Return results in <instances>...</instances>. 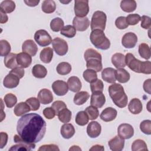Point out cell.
Returning a JSON list of instances; mask_svg holds the SVG:
<instances>
[{
  "label": "cell",
  "instance_id": "30",
  "mask_svg": "<svg viewBox=\"0 0 151 151\" xmlns=\"http://www.w3.org/2000/svg\"><path fill=\"white\" fill-rule=\"evenodd\" d=\"M30 110V107L26 102H20L14 107V113L17 116H21Z\"/></svg>",
  "mask_w": 151,
  "mask_h": 151
},
{
  "label": "cell",
  "instance_id": "40",
  "mask_svg": "<svg viewBox=\"0 0 151 151\" xmlns=\"http://www.w3.org/2000/svg\"><path fill=\"white\" fill-rule=\"evenodd\" d=\"M139 55L145 60H149L150 58V48L148 44L142 43L139 46L138 50Z\"/></svg>",
  "mask_w": 151,
  "mask_h": 151
},
{
  "label": "cell",
  "instance_id": "47",
  "mask_svg": "<svg viewBox=\"0 0 151 151\" xmlns=\"http://www.w3.org/2000/svg\"><path fill=\"white\" fill-rule=\"evenodd\" d=\"M90 88L91 93L97 91L103 92L104 88L103 81L100 79H97L96 80L90 83Z\"/></svg>",
  "mask_w": 151,
  "mask_h": 151
},
{
  "label": "cell",
  "instance_id": "27",
  "mask_svg": "<svg viewBox=\"0 0 151 151\" xmlns=\"http://www.w3.org/2000/svg\"><path fill=\"white\" fill-rule=\"evenodd\" d=\"M60 133L63 138L68 139L74 136L75 129L73 124L70 123H65L61 126Z\"/></svg>",
  "mask_w": 151,
  "mask_h": 151
},
{
  "label": "cell",
  "instance_id": "55",
  "mask_svg": "<svg viewBox=\"0 0 151 151\" xmlns=\"http://www.w3.org/2000/svg\"><path fill=\"white\" fill-rule=\"evenodd\" d=\"M42 113H43L44 117L45 118H47V119H52L56 115L55 111L51 107H46L45 109H44Z\"/></svg>",
  "mask_w": 151,
  "mask_h": 151
},
{
  "label": "cell",
  "instance_id": "60",
  "mask_svg": "<svg viewBox=\"0 0 151 151\" xmlns=\"http://www.w3.org/2000/svg\"><path fill=\"white\" fill-rule=\"evenodd\" d=\"M0 15H1V19H0V23L1 24H4L6 23L8 20V17L6 13H5L3 11L0 9Z\"/></svg>",
  "mask_w": 151,
  "mask_h": 151
},
{
  "label": "cell",
  "instance_id": "11",
  "mask_svg": "<svg viewBox=\"0 0 151 151\" xmlns=\"http://www.w3.org/2000/svg\"><path fill=\"white\" fill-rule=\"evenodd\" d=\"M118 136L123 139H130L134 134V129L132 125L127 123H123L117 128Z\"/></svg>",
  "mask_w": 151,
  "mask_h": 151
},
{
  "label": "cell",
  "instance_id": "19",
  "mask_svg": "<svg viewBox=\"0 0 151 151\" xmlns=\"http://www.w3.org/2000/svg\"><path fill=\"white\" fill-rule=\"evenodd\" d=\"M19 78L14 74L9 73L4 79L3 84L8 88H14L18 86L19 83Z\"/></svg>",
  "mask_w": 151,
  "mask_h": 151
},
{
  "label": "cell",
  "instance_id": "14",
  "mask_svg": "<svg viewBox=\"0 0 151 151\" xmlns=\"http://www.w3.org/2000/svg\"><path fill=\"white\" fill-rule=\"evenodd\" d=\"M52 88L54 93L59 96H64L68 91L67 84L63 80L55 81L52 84Z\"/></svg>",
  "mask_w": 151,
  "mask_h": 151
},
{
  "label": "cell",
  "instance_id": "45",
  "mask_svg": "<svg viewBox=\"0 0 151 151\" xmlns=\"http://www.w3.org/2000/svg\"><path fill=\"white\" fill-rule=\"evenodd\" d=\"M4 102L8 108H11L15 105L17 102V97L12 94V93H8L4 96Z\"/></svg>",
  "mask_w": 151,
  "mask_h": 151
},
{
  "label": "cell",
  "instance_id": "9",
  "mask_svg": "<svg viewBox=\"0 0 151 151\" xmlns=\"http://www.w3.org/2000/svg\"><path fill=\"white\" fill-rule=\"evenodd\" d=\"M74 9L76 17H85L89 12L88 1L76 0L74 1Z\"/></svg>",
  "mask_w": 151,
  "mask_h": 151
},
{
  "label": "cell",
  "instance_id": "63",
  "mask_svg": "<svg viewBox=\"0 0 151 151\" xmlns=\"http://www.w3.org/2000/svg\"><path fill=\"white\" fill-rule=\"evenodd\" d=\"M69 150H81V149L78 146L74 145V146H72V147L69 149Z\"/></svg>",
  "mask_w": 151,
  "mask_h": 151
},
{
  "label": "cell",
  "instance_id": "62",
  "mask_svg": "<svg viewBox=\"0 0 151 151\" xmlns=\"http://www.w3.org/2000/svg\"><path fill=\"white\" fill-rule=\"evenodd\" d=\"M104 150V146H103L101 145H94L90 149V150H97V151H98V150Z\"/></svg>",
  "mask_w": 151,
  "mask_h": 151
},
{
  "label": "cell",
  "instance_id": "5",
  "mask_svg": "<svg viewBox=\"0 0 151 151\" xmlns=\"http://www.w3.org/2000/svg\"><path fill=\"white\" fill-rule=\"evenodd\" d=\"M90 39L92 44L99 49L106 50L110 47V40L106 37L104 32L101 30H93L90 34Z\"/></svg>",
  "mask_w": 151,
  "mask_h": 151
},
{
  "label": "cell",
  "instance_id": "46",
  "mask_svg": "<svg viewBox=\"0 0 151 151\" xmlns=\"http://www.w3.org/2000/svg\"><path fill=\"white\" fill-rule=\"evenodd\" d=\"M85 112L88 116V119L91 120L96 119L99 115V111L98 109L96 107H94L93 106L87 107L85 109Z\"/></svg>",
  "mask_w": 151,
  "mask_h": 151
},
{
  "label": "cell",
  "instance_id": "2",
  "mask_svg": "<svg viewBox=\"0 0 151 151\" xmlns=\"http://www.w3.org/2000/svg\"><path fill=\"white\" fill-rule=\"evenodd\" d=\"M126 65L132 71L137 73L150 74L151 73V63L149 61H141L131 53L126 54L125 56Z\"/></svg>",
  "mask_w": 151,
  "mask_h": 151
},
{
  "label": "cell",
  "instance_id": "24",
  "mask_svg": "<svg viewBox=\"0 0 151 151\" xmlns=\"http://www.w3.org/2000/svg\"><path fill=\"white\" fill-rule=\"evenodd\" d=\"M67 86L68 89L73 92H78L82 87L81 82L78 77L76 76L70 77L67 80Z\"/></svg>",
  "mask_w": 151,
  "mask_h": 151
},
{
  "label": "cell",
  "instance_id": "42",
  "mask_svg": "<svg viewBox=\"0 0 151 151\" xmlns=\"http://www.w3.org/2000/svg\"><path fill=\"white\" fill-rule=\"evenodd\" d=\"M60 34L69 38H73L76 34V29L73 26L67 25L63 28L60 31Z\"/></svg>",
  "mask_w": 151,
  "mask_h": 151
},
{
  "label": "cell",
  "instance_id": "20",
  "mask_svg": "<svg viewBox=\"0 0 151 151\" xmlns=\"http://www.w3.org/2000/svg\"><path fill=\"white\" fill-rule=\"evenodd\" d=\"M110 149L113 151H121L124 148V140L119 136H116L108 142Z\"/></svg>",
  "mask_w": 151,
  "mask_h": 151
},
{
  "label": "cell",
  "instance_id": "31",
  "mask_svg": "<svg viewBox=\"0 0 151 151\" xmlns=\"http://www.w3.org/2000/svg\"><path fill=\"white\" fill-rule=\"evenodd\" d=\"M32 75L38 78H43L47 74L46 68L41 64H35L32 68Z\"/></svg>",
  "mask_w": 151,
  "mask_h": 151
},
{
  "label": "cell",
  "instance_id": "37",
  "mask_svg": "<svg viewBox=\"0 0 151 151\" xmlns=\"http://www.w3.org/2000/svg\"><path fill=\"white\" fill-rule=\"evenodd\" d=\"M58 118L60 122L64 123H68L71 119V111L67 108H64L57 114Z\"/></svg>",
  "mask_w": 151,
  "mask_h": 151
},
{
  "label": "cell",
  "instance_id": "56",
  "mask_svg": "<svg viewBox=\"0 0 151 151\" xmlns=\"http://www.w3.org/2000/svg\"><path fill=\"white\" fill-rule=\"evenodd\" d=\"M39 151H52V150H60L58 146L54 144H49V145H44L40 146L38 149Z\"/></svg>",
  "mask_w": 151,
  "mask_h": 151
},
{
  "label": "cell",
  "instance_id": "16",
  "mask_svg": "<svg viewBox=\"0 0 151 151\" xmlns=\"http://www.w3.org/2000/svg\"><path fill=\"white\" fill-rule=\"evenodd\" d=\"M101 127L97 122L92 121L90 122L87 127V133L91 138L97 137L101 133Z\"/></svg>",
  "mask_w": 151,
  "mask_h": 151
},
{
  "label": "cell",
  "instance_id": "17",
  "mask_svg": "<svg viewBox=\"0 0 151 151\" xmlns=\"http://www.w3.org/2000/svg\"><path fill=\"white\" fill-rule=\"evenodd\" d=\"M22 50L31 56H35L38 51V47L33 40H27L22 44Z\"/></svg>",
  "mask_w": 151,
  "mask_h": 151
},
{
  "label": "cell",
  "instance_id": "6",
  "mask_svg": "<svg viewBox=\"0 0 151 151\" xmlns=\"http://www.w3.org/2000/svg\"><path fill=\"white\" fill-rule=\"evenodd\" d=\"M107 16L106 14L101 11H97L94 12L90 23L91 30L99 29L104 31L106 27Z\"/></svg>",
  "mask_w": 151,
  "mask_h": 151
},
{
  "label": "cell",
  "instance_id": "44",
  "mask_svg": "<svg viewBox=\"0 0 151 151\" xmlns=\"http://www.w3.org/2000/svg\"><path fill=\"white\" fill-rule=\"evenodd\" d=\"M84 79L88 83H91L97 79V72L93 70L87 69L86 70L83 74Z\"/></svg>",
  "mask_w": 151,
  "mask_h": 151
},
{
  "label": "cell",
  "instance_id": "10",
  "mask_svg": "<svg viewBox=\"0 0 151 151\" xmlns=\"http://www.w3.org/2000/svg\"><path fill=\"white\" fill-rule=\"evenodd\" d=\"M52 45L54 50L58 55L63 56L68 52L67 42L60 37H56L52 41Z\"/></svg>",
  "mask_w": 151,
  "mask_h": 151
},
{
  "label": "cell",
  "instance_id": "22",
  "mask_svg": "<svg viewBox=\"0 0 151 151\" xmlns=\"http://www.w3.org/2000/svg\"><path fill=\"white\" fill-rule=\"evenodd\" d=\"M116 70L111 67L104 68L101 72V77L103 80L109 83H115L116 81Z\"/></svg>",
  "mask_w": 151,
  "mask_h": 151
},
{
  "label": "cell",
  "instance_id": "54",
  "mask_svg": "<svg viewBox=\"0 0 151 151\" xmlns=\"http://www.w3.org/2000/svg\"><path fill=\"white\" fill-rule=\"evenodd\" d=\"M141 27L144 29H149L151 27L150 18L146 15H143L141 17Z\"/></svg>",
  "mask_w": 151,
  "mask_h": 151
},
{
  "label": "cell",
  "instance_id": "51",
  "mask_svg": "<svg viewBox=\"0 0 151 151\" xmlns=\"http://www.w3.org/2000/svg\"><path fill=\"white\" fill-rule=\"evenodd\" d=\"M25 102L30 107L31 110H32V111H36L38 110L40 107V101L38 99L35 97H30L27 99Z\"/></svg>",
  "mask_w": 151,
  "mask_h": 151
},
{
  "label": "cell",
  "instance_id": "4",
  "mask_svg": "<svg viewBox=\"0 0 151 151\" xmlns=\"http://www.w3.org/2000/svg\"><path fill=\"white\" fill-rule=\"evenodd\" d=\"M84 59L86 61L87 69H90L96 72L101 71L103 65L101 63V55L96 50L93 48H88L86 50L84 54Z\"/></svg>",
  "mask_w": 151,
  "mask_h": 151
},
{
  "label": "cell",
  "instance_id": "26",
  "mask_svg": "<svg viewBox=\"0 0 151 151\" xmlns=\"http://www.w3.org/2000/svg\"><path fill=\"white\" fill-rule=\"evenodd\" d=\"M111 63L117 68H123L126 66L125 56L120 52L115 53L111 57Z\"/></svg>",
  "mask_w": 151,
  "mask_h": 151
},
{
  "label": "cell",
  "instance_id": "33",
  "mask_svg": "<svg viewBox=\"0 0 151 151\" xmlns=\"http://www.w3.org/2000/svg\"><path fill=\"white\" fill-rule=\"evenodd\" d=\"M89 97L90 94L87 91H79L77 93L74 97V103L76 105H82L87 101Z\"/></svg>",
  "mask_w": 151,
  "mask_h": 151
},
{
  "label": "cell",
  "instance_id": "57",
  "mask_svg": "<svg viewBox=\"0 0 151 151\" xmlns=\"http://www.w3.org/2000/svg\"><path fill=\"white\" fill-rule=\"evenodd\" d=\"M9 73L15 74L17 77H18L19 78H22L25 74L24 68L21 67H17L16 68H14V69H12V70L10 71Z\"/></svg>",
  "mask_w": 151,
  "mask_h": 151
},
{
  "label": "cell",
  "instance_id": "53",
  "mask_svg": "<svg viewBox=\"0 0 151 151\" xmlns=\"http://www.w3.org/2000/svg\"><path fill=\"white\" fill-rule=\"evenodd\" d=\"M115 25L118 29H123L128 27L125 17H119L115 21Z\"/></svg>",
  "mask_w": 151,
  "mask_h": 151
},
{
  "label": "cell",
  "instance_id": "21",
  "mask_svg": "<svg viewBox=\"0 0 151 151\" xmlns=\"http://www.w3.org/2000/svg\"><path fill=\"white\" fill-rule=\"evenodd\" d=\"M117 110L111 107L104 109L100 114V118L102 120L108 122L114 120L117 116Z\"/></svg>",
  "mask_w": 151,
  "mask_h": 151
},
{
  "label": "cell",
  "instance_id": "18",
  "mask_svg": "<svg viewBox=\"0 0 151 151\" xmlns=\"http://www.w3.org/2000/svg\"><path fill=\"white\" fill-rule=\"evenodd\" d=\"M37 97L40 102L45 105L51 103L53 100V95L51 91L47 88L41 89L38 92Z\"/></svg>",
  "mask_w": 151,
  "mask_h": 151
},
{
  "label": "cell",
  "instance_id": "61",
  "mask_svg": "<svg viewBox=\"0 0 151 151\" xmlns=\"http://www.w3.org/2000/svg\"><path fill=\"white\" fill-rule=\"evenodd\" d=\"M24 2L27 4V5L29 6H37L39 2H40V1L38 0V1H24Z\"/></svg>",
  "mask_w": 151,
  "mask_h": 151
},
{
  "label": "cell",
  "instance_id": "48",
  "mask_svg": "<svg viewBox=\"0 0 151 151\" xmlns=\"http://www.w3.org/2000/svg\"><path fill=\"white\" fill-rule=\"evenodd\" d=\"M0 47H1V56H6L9 54L11 51V45L9 43L5 40H2L0 41Z\"/></svg>",
  "mask_w": 151,
  "mask_h": 151
},
{
  "label": "cell",
  "instance_id": "12",
  "mask_svg": "<svg viewBox=\"0 0 151 151\" xmlns=\"http://www.w3.org/2000/svg\"><path fill=\"white\" fill-rule=\"evenodd\" d=\"M137 42V35L132 32L126 33L122 37V44L126 48H134Z\"/></svg>",
  "mask_w": 151,
  "mask_h": 151
},
{
  "label": "cell",
  "instance_id": "58",
  "mask_svg": "<svg viewBox=\"0 0 151 151\" xmlns=\"http://www.w3.org/2000/svg\"><path fill=\"white\" fill-rule=\"evenodd\" d=\"M1 143L0 148L2 149L6 145L8 141V134L5 132H1Z\"/></svg>",
  "mask_w": 151,
  "mask_h": 151
},
{
  "label": "cell",
  "instance_id": "35",
  "mask_svg": "<svg viewBox=\"0 0 151 151\" xmlns=\"http://www.w3.org/2000/svg\"><path fill=\"white\" fill-rule=\"evenodd\" d=\"M41 9L46 14L52 13L56 9L55 3L52 0H45L42 3Z\"/></svg>",
  "mask_w": 151,
  "mask_h": 151
},
{
  "label": "cell",
  "instance_id": "32",
  "mask_svg": "<svg viewBox=\"0 0 151 151\" xmlns=\"http://www.w3.org/2000/svg\"><path fill=\"white\" fill-rule=\"evenodd\" d=\"M137 6L134 0H123L120 2V8L126 12H133Z\"/></svg>",
  "mask_w": 151,
  "mask_h": 151
},
{
  "label": "cell",
  "instance_id": "43",
  "mask_svg": "<svg viewBox=\"0 0 151 151\" xmlns=\"http://www.w3.org/2000/svg\"><path fill=\"white\" fill-rule=\"evenodd\" d=\"M132 150L133 151L148 150L146 143L142 139H137L133 142L132 145Z\"/></svg>",
  "mask_w": 151,
  "mask_h": 151
},
{
  "label": "cell",
  "instance_id": "3",
  "mask_svg": "<svg viewBox=\"0 0 151 151\" xmlns=\"http://www.w3.org/2000/svg\"><path fill=\"white\" fill-rule=\"evenodd\" d=\"M109 93L112 101L117 107L124 108L127 105L128 98L121 84L113 83L110 85L109 87Z\"/></svg>",
  "mask_w": 151,
  "mask_h": 151
},
{
  "label": "cell",
  "instance_id": "49",
  "mask_svg": "<svg viewBox=\"0 0 151 151\" xmlns=\"http://www.w3.org/2000/svg\"><path fill=\"white\" fill-rule=\"evenodd\" d=\"M141 19V17L137 14H129L126 17L127 24L130 25H134L139 23Z\"/></svg>",
  "mask_w": 151,
  "mask_h": 151
},
{
  "label": "cell",
  "instance_id": "1",
  "mask_svg": "<svg viewBox=\"0 0 151 151\" xmlns=\"http://www.w3.org/2000/svg\"><path fill=\"white\" fill-rule=\"evenodd\" d=\"M17 131L22 139L27 142H39L46 132V123L37 113H28L22 116L17 122Z\"/></svg>",
  "mask_w": 151,
  "mask_h": 151
},
{
  "label": "cell",
  "instance_id": "23",
  "mask_svg": "<svg viewBox=\"0 0 151 151\" xmlns=\"http://www.w3.org/2000/svg\"><path fill=\"white\" fill-rule=\"evenodd\" d=\"M17 61L19 66L24 68L28 67L32 63V58L30 55L25 52L17 54Z\"/></svg>",
  "mask_w": 151,
  "mask_h": 151
},
{
  "label": "cell",
  "instance_id": "41",
  "mask_svg": "<svg viewBox=\"0 0 151 151\" xmlns=\"http://www.w3.org/2000/svg\"><path fill=\"white\" fill-rule=\"evenodd\" d=\"M64 22L63 20L58 17L52 19L50 22V28L54 32H58L64 27Z\"/></svg>",
  "mask_w": 151,
  "mask_h": 151
},
{
  "label": "cell",
  "instance_id": "36",
  "mask_svg": "<svg viewBox=\"0 0 151 151\" xmlns=\"http://www.w3.org/2000/svg\"><path fill=\"white\" fill-rule=\"evenodd\" d=\"M15 9V4L11 0H5L1 3L0 9L5 13L9 14L13 12Z\"/></svg>",
  "mask_w": 151,
  "mask_h": 151
},
{
  "label": "cell",
  "instance_id": "7",
  "mask_svg": "<svg viewBox=\"0 0 151 151\" xmlns=\"http://www.w3.org/2000/svg\"><path fill=\"white\" fill-rule=\"evenodd\" d=\"M14 140L17 145L12 146L9 150H31L35 147V143L26 142L19 134L14 136Z\"/></svg>",
  "mask_w": 151,
  "mask_h": 151
},
{
  "label": "cell",
  "instance_id": "38",
  "mask_svg": "<svg viewBox=\"0 0 151 151\" xmlns=\"http://www.w3.org/2000/svg\"><path fill=\"white\" fill-rule=\"evenodd\" d=\"M57 72L60 75H67L71 71V65L67 62H61L58 64L56 68Z\"/></svg>",
  "mask_w": 151,
  "mask_h": 151
},
{
  "label": "cell",
  "instance_id": "8",
  "mask_svg": "<svg viewBox=\"0 0 151 151\" xmlns=\"http://www.w3.org/2000/svg\"><path fill=\"white\" fill-rule=\"evenodd\" d=\"M34 40L41 47H46L52 42V38L48 32L44 29H39L34 34Z\"/></svg>",
  "mask_w": 151,
  "mask_h": 151
},
{
  "label": "cell",
  "instance_id": "50",
  "mask_svg": "<svg viewBox=\"0 0 151 151\" xmlns=\"http://www.w3.org/2000/svg\"><path fill=\"white\" fill-rule=\"evenodd\" d=\"M140 129L143 133L150 135L151 134V121L150 120L142 121L140 124Z\"/></svg>",
  "mask_w": 151,
  "mask_h": 151
},
{
  "label": "cell",
  "instance_id": "15",
  "mask_svg": "<svg viewBox=\"0 0 151 151\" xmlns=\"http://www.w3.org/2000/svg\"><path fill=\"white\" fill-rule=\"evenodd\" d=\"M106 102V97L103 92L97 91L92 93L90 99L91 106L96 108H101Z\"/></svg>",
  "mask_w": 151,
  "mask_h": 151
},
{
  "label": "cell",
  "instance_id": "13",
  "mask_svg": "<svg viewBox=\"0 0 151 151\" xmlns=\"http://www.w3.org/2000/svg\"><path fill=\"white\" fill-rule=\"evenodd\" d=\"M73 24L76 30L78 31H84L88 28L90 25V21L86 17H75L73 20Z\"/></svg>",
  "mask_w": 151,
  "mask_h": 151
},
{
  "label": "cell",
  "instance_id": "39",
  "mask_svg": "<svg viewBox=\"0 0 151 151\" xmlns=\"http://www.w3.org/2000/svg\"><path fill=\"white\" fill-rule=\"evenodd\" d=\"M88 120L89 119L85 111H80L77 113L75 121L78 125L81 126H85L88 123Z\"/></svg>",
  "mask_w": 151,
  "mask_h": 151
},
{
  "label": "cell",
  "instance_id": "59",
  "mask_svg": "<svg viewBox=\"0 0 151 151\" xmlns=\"http://www.w3.org/2000/svg\"><path fill=\"white\" fill-rule=\"evenodd\" d=\"M150 84H151V79L149 78L146 80L145 81L144 83H143V89L144 91L146 93H147L148 94H150L151 92H150Z\"/></svg>",
  "mask_w": 151,
  "mask_h": 151
},
{
  "label": "cell",
  "instance_id": "25",
  "mask_svg": "<svg viewBox=\"0 0 151 151\" xmlns=\"http://www.w3.org/2000/svg\"><path fill=\"white\" fill-rule=\"evenodd\" d=\"M128 109L130 112L132 114H137L142 111L143 109V105L139 99L134 98L130 100L128 104Z\"/></svg>",
  "mask_w": 151,
  "mask_h": 151
},
{
  "label": "cell",
  "instance_id": "34",
  "mask_svg": "<svg viewBox=\"0 0 151 151\" xmlns=\"http://www.w3.org/2000/svg\"><path fill=\"white\" fill-rule=\"evenodd\" d=\"M116 80L121 83L127 82L130 78L129 73L124 68H117L116 71Z\"/></svg>",
  "mask_w": 151,
  "mask_h": 151
},
{
  "label": "cell",
  "instance_id": "52",
  "mask_svg": "<svg viewBox=\"0 0 151 151\" xmlns=\"http://www.w3.org/2000/svg\"><path fill=\"white\" fill-rule=\"evenodd\" d=\"M51 107L55 111V114L57 115V114L58 113L59 111H60L61 110H63L64 108H67V106L64 101H60V100H57V101H54L52 104Z\"/></svg>",
  "mask_w": 151,
  "mask_h": 151
},
{
  "label": "cell",
  "instance_id": "29",
  "mask_svg": "<svg viewBox=\"0 0 151 151\" xmlns=\"http://www.w3.org/2000/svg\"><path fill=\"white\" fill-rule=\"evenodd\" d=\"M53 57V50L50 47H45L42 49L40 54V60L44 63H50Z\"/></svg>",
  "mask_w": 151,
  "mask_h": 151
},
{
  "label": "cell",
  "instance_id": "28",
  "mask_svg": "<svg viewBox=\"0 0 151 151\" xmlns=\"http://www.w3.org/2000/svg\"><path fill=\"white\" fill-rule=\"evenodd\" d=\"M17 54L14 53H9L8 55L5 57L4 64L5 66L10 69H14L17 67H19L17 61Z\"/></svg>",
  "mask_w": 151,
  "mask_h": 151
}]
</instances>
